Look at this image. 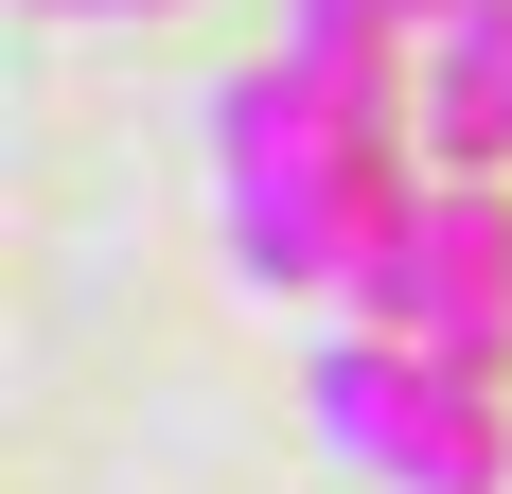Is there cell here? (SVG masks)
<instances>
[{
	"label": "cell",
	"instance_id": "obj_2",
	"mask_svg": "<svg viewBox=\"0 0 512 494\" xmlns=\"http://www.w3.org/2000/svg\"><path fill=\"white\" fill-rule=\"evenodd\" d=\"M301 406H318V442L354 459L371 494H495V477H512L495 371H460V353H424V336H371V318L318 336Z\"/></svg>",
	"mask_w": 512,
	"mask_h": 494
},
{
	"label": "cell",
	"instance_id": "obj_3",
	"mask_svg": "<svg viewBox=\"0 0 512 494\" xmlns=\"http://www.w3.org/2000/svg\"><path fill=\"white\" fill-rule=\"evenodd\" d=\"M336 318L424 336V353H460V371L512 389V177H424V195L354 247V300H336Z\"/></svg>",
	"mask_w": 512,
	"mask_h": 494
},
{
	"label": "cell",
	"instance_id": "obj_1",
	"mask_svg": "<svg viewBox=\"0 0 512 494\" xmlns=\"http://www.w3.org/2000/svg\"><path fill=\"white\" fill-rule=\"evenodd\" d=\"M195 142H212V230H230V283L248 300H354V247L389 230V177L354 159V124L318 106V71L301 53H248V71H212V106H195Z\"/></svg>",
	"mask_w": 512,
	"mask_h": 494
},
{
	"label": "cell",
	"instance_id": "obj_6",
	"mask_svg": "<svg viewBox=\"0 0 512 494\" xmlns=\"http://www.w3.org/2000/svg\"><path fill=\"white\" fill-rule=\"evenodd\" d=\"M407 18H442V0H407Z\"/></svg>",
	"mask_w": 512,
	"mask_h": 494
},
{
	"label": "cell",
	"instance_id": "obj_4",
	"mask_svg": "<svg viewBox=\"0 0 512 494\" xmlns=\"http://www.w3.org/2000/svg\"><path fill=\"white\" fill-rule=\"evenodd\" d=\"M424 177H512V0L424 18Z\"/></svg>",
	"mask_w": 512,
	"mask_h": 494
},
{
	"label": "cell",
	"instance_id": "obj_5",
	"mask_svg": "<svg viewBox=\"0 0 512 494\" xmlns=\"http://www.w3.org/2000/svg\"><path fill=\"white\" fill-rule=\"evenodd\" d=\"M36 18H177V0H36Z\"/></svg>",
	"mask_w": 512,
	"mask_h": 494
}]
</instances>
